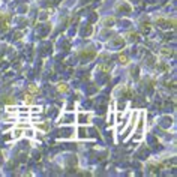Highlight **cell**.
<instances>
[{
    "label": "cell",
    "instance_id": "52a82bcc",
    "mask_svg": "<svg viewBox=\"0 0 177 177\" xmlns=\"http://www.w3.org/2000/svg\"><path fill=\"white\" fill-rule=\"evenodd\" d=\"M6 110H8L9 113H15V111H17V108H15V107H8Z\"/></svg>",
    "mask_w": 177,
    "mask_h": 177
},
{
    "label": "cell",
    "instance_id": "7a4b0ae2",
    "mask_svg": "<svg viewBox=\"0 0 177 177\" xmlns=\"http://www.w3.org/2000/svg\"><path fill=\"white\" fill-rule=\"evenodd\" d=\"M88 117H90V116H84V114H80V116H78V120H80V123H81V125H84V123H87Z\"/></svg>",
    "mask_w": 177,
    "mask_h": 177
},
{
    "label": "cell",
    "instance_id": "3957f363",
    "mask_svg": "<svg viewBox=\"0 0 177 177\" xmlns=\"http://www.w3.org/2000/svg\"><path fill=\"white\" fill-rule=\"evenodd\" d=\"M8 20H9V17H6V18H3V20H2V17H0V27L6 29V27H8Z\"/></svg>",
    "mask_w": 177,
    "mask_h": 177
},
{
    "label": "cell",
    "instance_id": "6da1fadb",
    "mask_svg": "<svg viewBox=\"0 0 177 177\" xmlns=\"http://www.w3.org/2000/svg\"><path fill=\"white\" fill-rule=\"evenodd\" d=\"M138 128H137V134H138V138H141V134H143V123H144V113H140V120H138Z\"/></svg>",
    "mask_w": 177,
    "mask_h": 177
},
{
    "label": "cell",
    "instance_id": "277c9868",
    "mask_svg": "<svg viewBox=\"0 0 177 177\" xmlns=\"http://www.w3.org/2000/svg\"><path fill=\"white\" fill-rule=\"evenodd\" d=\"M21 135H23V131H21V129H15L14 132H12V137H14L15 140H17V138H20Z\"/></svg>",
    "mask_w": 177,
    "mask_h": 177
},
{
    "label": "cell",
    "instance_id": "5b68a950",
    "mask_svg": "<svg viewBox=\"0 0 177 177\" xmlns=\"http://www.w3.org/2000/svg\"><path fill=\"white\" fill-rule=\"evenodd\" d=\"M24 102H27V104H32V102H33L32 95H26V96H24Z\"/></svg>",
    "mask_w": 177,
    "mask_h": 177
},
{
    "label": "cell",
    "instance_id": "8992f818",
    "mask_svg": "<svg viewBox=\"0 0 177 177\" xmlns=\"http://www.w3.org/2000/svg\"><path fill=\"white\" fill-rule=\"evenodd\" d=\"M29 111H32V113H41V107H32V108H29Z\"/></svg>",
    "mask_w": 177,
    "mask_h": 177
}]
</instances>
